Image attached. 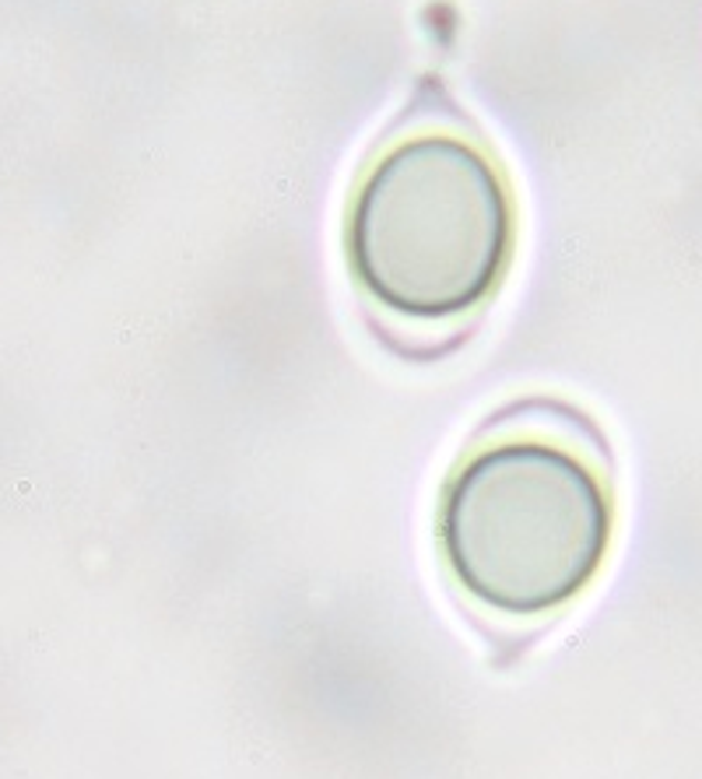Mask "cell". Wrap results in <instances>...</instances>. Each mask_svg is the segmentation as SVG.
I'll use <instances>...</instances> for the list:
<instances>
[{"instance_id": "cell-1", "label": "cell", "mask_w": 702, "mask_h": 779, "mask_svg": "<svg viewBox=\"0 0 702 779\" xmlns=\"http://www.w3.org/2000/svg\"><path fill=\"white\" fill-rule=\"evenodd\" d=\"M601 442L559 421H499L446 474L436 541L446 573L502 618L577 604L608 565L614 484Z\"/></svg>"}, {"instance_id": "cell-2", "label": "cell", "mask_w": 702, "mask_h": 779, "mask_svg": "<svg viewBox=\"0 0 702 779\" xmlns=\"http://www.w3.org/2000/svg\"><path fill=\"white\" fill-rule=\"evenodd\" d=\"M517 197L488 144L454 123H415L348 201L355 285L408 324H450L502 288L517 257Z\"/></svg>"}]
</instances>
